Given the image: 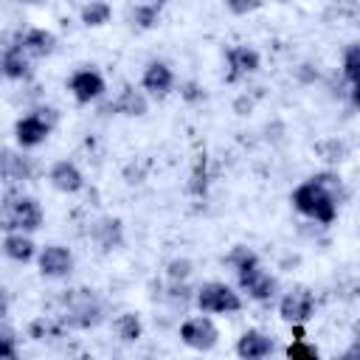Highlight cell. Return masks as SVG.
<instances>
[{"label":"cell","mask_w":360,"mask_h":360,"mask_svg":"<svg viewBox=\"0 0 360 360\" xmlns=\"http://www.w3.org/2000/svg\"><path fill=\"white\" fill-rule=\"evenodd\" d=\"M225 3H228V8L233 14H248V11L259 8V0H225Z\"/></svg>","instance_id":"31"},{"label":"cell","mask_w":360,"mask_h":360,"mask_svg":"<svg viewBox=\"0 0 360 360\" xmlns=\"http://www.w3.org/2000/svg\"><path fill=\"white\" fill-rule=\"evenodd\" d=\"M158 3H160V0H158Z\"/></svg>","instance_id":"37"},{"label":"cell","mask_w":360,"mask_h":360,"mask_svg":"<svg viewBox=\"0 0 360 360\" xmlns=\"http://www.w3.org/2000/svg\"><path fill=\"white\" fill-rule=\"evenodd\" d=\"M228 82H236L239 76H248V73H256L259 70V53L248 45H233L228 51Z\"/></svg>","instance_id":"14"},{"label":"cell","mask_w":360,"mask_h":360,"mask_svg":"<svg viewBox=\"0 0 360 360\" xmlns=\"http://www.w3.org/2000/svg\"><path fill=\"white\" fill-rule=\"evenodd\" d=\"M290 200H292V205H295L304 217H309V219H315V222L329 225V222H335V217H338V200H335L323 186H318L312 177H309L307 183H301V186L290 194Z\"/></svg>","instance_id":"1"},{"label":"cell","mask_w":360,"mask_h":360,"mask_svg":"<svg viewBox=\"0 0 360 360\" xmlns=\"http://www.w3.org/2000/svg\"><path fill=\"white\" fill-rule=\"evenodd\" d=\"M31 174H34V163H31L25 155L0 152V177H3V180L17 183V180H28Z\"/></svg>","instance_id":"17"},{"label":"cell","mask_w":360,"mask_h":360,"mask_svg":"<svg viewBox=\"0 0 360 360\" xmlns=\"http://www.w3.org/2000/svg\"><path fill=\"white\" fill-rule=\"evenodd\" d=\"M112 110L121 112V115H143L146 112V98L141 90H135L132 84H127L121 90V96L112 101Z\"/></svg>","instance_id":"19"},{"label":"cell","mask_w":360,"mask_h":360,"mask_svg":"<svg viewBox=\"0 0 360 360\" xmlns=\"http://www.w3.org/2000/svg\"><path fill=\"white\" fill-rule=\"evenodd\" d=\"M321 155H323V160H329V163H340L343 158H346V143H340V141H323V143H318L315 146Z\"/></svg>","instance_id":"27"},{"label":"cell","mask_w":360,"mask_h":360,"mask_svg":"<svg viewBox=\"0 0 360 360\" xmlns=\"http://www.w3.org/2000/svg\"><path fill=\"white\" fill-rule=\"evenodd\" d=\"M48 177H51V186H53L56 191H62V194H76V191H82V186H84L82 172H79L76 163H70V160L53 163V169H51Z\"/></svg>","instance_id":"12"},{"label":"cell","mask_w":360,"mask_h":360,"mask_svg":"<svg viewBox=\"0 0 360 360\" xmlns=\"http://www.w3.org/2000/svg\"><path fill=\"white\" fill-rule=\"evenodd\" d=\"M65 323L73 326V329H90V326H98L101 323V315H104V304L101 298L87 290V287H79V290H70L65 298Z\"/></svg>","instance_id":"3"},{"label":"cell","mask_w":360,"mask_h":360,"mask_svg":"<svg viewBox=\"0 0 360 360\" xmlns=\"http://www.w3.org/2000/svg\"><path fill=\"white\" fill-rule=\"evenodd\" d=\"M42 225V208L34 197L6 194L0 200V228L3 231H22L31 233Z\"/></svg>","instance_id":"2"},{"label":"cell","mask_w":360,"mask_h":360,"mask_svg":"<svg viewBox=\"0 0 360 360\" xmlns=\"http://www.w3.org/2000/svg\"><path fill=\"white\" fill-rule=\"evenodd\" d=\"M141 84H143V90H149L152 96H166V93L172 90V84H174V73H172V68L163 65V62H149L146 70H143Z\"/></svg>","instance_id":"15"},{"label":"cell","mask_w":360,"mask_h":360,"mask_svg":"<svg viewBox=\"0 0 360 360\" xmlns=\"http://www.w3.org/2000/svg\"><path fill=\"white\" fill-rule=\"evenodd\" d=\"M22 3H39V0H22Z\"/></svg>","instance_id":"35"},{"label":"cell","mask_w":360,"mask_h":360,"mask_svg":"<svg viewBox=\"0 0 360 360\" xmlns=\"http://www.w3.org/2000/svg\"><path fill=\"white\" fill-rule=\"evenodd\" d=\"M276 3H290V0H276Z\"/></svg>","instance_id":"36"},{"label":"cell","mask_w":360,"mask_h":360,"mask_svg":"<svg viewBox=\"0 0 360 360\" xmlns=\"http://www.w3.org/2000/svg\"><path fill=\"white\" fill-rule=\"evenodd\" d=\"M315 312V295L307 290V287H295L290 290L281 304H278V315L287 321V323H304L309 321Z\"/></svg>","instance_id":"5"},{"label":"cell","mask_w":360,"mask_h":360,"mask_svg":"<svg viewBox=\"0 0 360 360\" xmlns=\"http://www.w3.org/2000/svg\"><path fill=\"white\" fill-rule=\"evenodd\" d=\"M158 17H160V3H143V6H135L132 14H129L132 25H138V28H152V25H158Z\"/></svg>","instance_id":"24"},{"label":"cell","mask_w":360,"mask_h":360,"mask_svg":"<svg viewBox=\"0 0 360 360\" xmlns=\"http://www.w3.org/2000/svg\"><path fill=\"white\" fill-rule=\"evenodd\" d=\"M0 73L8 76V79H28L31 65H28V56L22 53V48H20L17 42L8 45V48L0 53Z\"/></svg>","instance_id":"18"},{"label":"cell","mask_w":360,"mask_h":360,"mask_svg":"<svg viewBox=\"0 0 360 360\" xmlns=\"http://www.w3.org/2000/svg\"><path fill=\"white\" fill-rule=\"evenodd\" d=\"M68 87H70V93H73V98H76L79 104H90V101H96V98L104 93V79H101L98 70L84 68V70H76V73L70 76Z\"/></svg>","instance_id":"9"},{"label":"cell","mask_w":360,"mask_h":360,"mask_svg":"<svg viewBox=\"0 0 360 360\" xmlns=\"http://www.w3.org/2000/svg\"><path fill=\"white\" fill-rule=\"evenodd\" d=\"M90 236L93 242L101 248V250H112L124 242V231H121V219H112V217H104L98 219L93 228H90Z\"/></svg>","instance_id":"16"},{"label":"cell","mask_w":360,"mask_h":360,"mask_svg":"<svg viewBox=\"0 0 360 360\" xmlns=\"http://www.w3.org/2000/svg\"><path fill=\"white\" fill-rule=\"evenodd\" d=\"M48 135H51V124H48L37 110L28 112V115H22V118H17V124H14V138H17V143H20L22 149L39 146Z\"/></svg>","instance_id":"8"},{"label":"cell","mask_w":360,"mask_h":360,"mask_svg":"<svg viewBox=\"0 0 360 360\" xmlns=\"http://www.w3.org/2000/svg\"><path fill=\"white\" fill-rule=\"evenodd\" d=\"M110 3H104V0H90L84 8H82V22L87 25V28H98V25H104V22H110Z\"/></svg>","instance_id":"21"},{"label":"cell","mask_w":360,"mask_h":360,"mask_svg":"<svg viewBox=\"0 0 360 360\" xmlns=\"http://www.w3.org/2000/svg\"><path fill=\"white\" fill-rule=\"evenodd\" d=\"M225 262L236 270V273H242V270H248V267H253V264H259V256L248 248V245H236L228 256H225Z\"/></svg>","instance_id":"25"},{"label":"cell","mask_w":360,"mask_h":360,"mask_svg":"<svg viewBox=\"0 0 360 360\" xmlns=\"http://www.w3.org/2000/svg\"><path fill=\"white\" fill-rule=\"evenodd\" d=\"M236 276H239V287H242L253 301H270V298L276 295V290H278L276 278H273L267 270H262V264H253V267H248V270H242V273H236Z\"/></svg>","instance_id":"7"},{"label":"cell","mask_w":360,"mask_h":360,"mask_svg":"<svg viewBox=\"0 0 360 360\" xmlns=\"http://www.w3.org/2000/svg\"><path fill=\"white\" fill-rule=\"evenodd\" d=\"M166 273H169L172 281H186L191 276V262L188 259H172L169 267H166Z\"/></svg>","instance_id":"29"},{"label":"cell","mask_w":360,"mask_h":360,"mask_svg":"<svg viewBox=\"0 0 360 360\" xmlns=\"http://www.w3.org/2000/svg\"><path fill=\"white\" fill-rule=\"evenodd\" d=\"M270 352H273V338L264 335V332H259V329H248L239 338V343H236V354L245 357V360H262Z\"/></svg>","instance_id":"13"},{"label":"cell","mask_w":360,"mask_h":360,"mask_svg":"<svg viewBox=\"0 0 360 360\" xmlns=\"http://www.w3.org/2000/svg\"><path fill=\"white\" fill-rule=\"evenodd\" d=\"M194 84H186V98H200V93H194Z\"/></svg>","instance_id":"34"},{"label":"cell","mask_w":360,"mask_h":360,"mask_svg":"<svg viewBox=\"0 0 360 360\" xmlns=\"http://www.w3.org/2000/svg\"><path fill=\"white\" fill-rule=\"evenodd\" d=\"M188 191L191 194H205V158L197 163V169L191 174V183H188Z\"/></svg>","instance_id":"30"},{"label":"cell","mask_w":360,"mask_h":360,"mask_svg":"<svg viewBox=\"0 0 360 360\" xmlns=\"http://www.w3.org/2000/svg\"><path fill=\"white\" fill-rule=\"evenodd\" d=\"M73 270V253L62 245H48L39 253V273L48 278H65Z\"/></svg>","instance_id":"10"},{"label":"cell","mask_w":360,"mask_h":360,"mask_svg":"<svg viewBox=\"0 0 360 360\" xmlns=\"http://www.w3.org/2000/svg\"><path fill=\"white\" fill-rule=\"evenodd\" d=\"M6 312H8V298H6L3 292H0V321L6 318Z\"/></svg>","instance_id":"33"},{"label":"cell","mask_w":360,"mask_h":360,"mask_svg":"<svg viewBox=\"0 0 360 360\" xmlns=\"http://www.w3.org/2000/svg\"><path fill=\"white\" fill-rule=\"evenodd\" d=\"M287 357L290 360H318V349L312 343H307L304 338H298L287 346Z\"/></svg>","instance_id":"26"},{"label":"cell","mask_w":360,"mask_h":360,"mask_svg":"<svg viewBox=\"0 0 360 360\" xmlns=\"http://www.w3.org/2000/svg\"><path fill=\"white\" fill-rule=\"evenodd\" d=\"M17 45L22 48L25 56H31V59H42V56L53 53V48H56V37H53L51 31H45V28H28L25 34L17 37Z\"/></svg>","instance_id":"11"},{"label":"cell","mask_w":360,"mask_h":360,"mask_svg":"<svg viewBox=\"0 0 360 360\" xmlns=\"http://www.w3.org/2000/svg\"><path fill=\"white\" fill-rule=\"evenodd\" d=\"M312 180H315L318 186H323L338 202L343 200V186H340V177H338V174H332V172H321V174H312Z\"/></svg>","instance_id":"28"},{"label":"cell","mask_w":360,"mask_h":360,"mask_svg":"<svg viewBox=\"0 0 360 360\" xmlns=\"http://www.w3.org/2000/svg\"><path fill=\"white\" fill-rule=\"evenodd\" d=\"M197 307L202 312H217V315H228V312H239L242 309V298L222 281H208L197 290L194 295Z\"/></svg>","instance_id":"4"},{"label":"cell","mask_w":360,"mask_h":360,"mask_svg":"<svg viewBox=\"0 0 360 360\" xmlns=\"http://www.w3.org/2000/svg\"><path fill=\"white\" fill-rule=\"evenodd\" d=\"M115 332H118V338H121L124 343H135V340L141 338V332H143L141 318H138L135 312H124V315H118V318H115Z\"/></svg>","instance_id":"22"},{"label":"cell","mask_w":360,"mask_h":360,"mask_svg":"<svg viewBox=\"0 0 360 360\" xmlns=\"http://www.w3.org/2000/svg\"><path fill=\"white\" fill-rule=\"evenodd\" d=\"M343 79L349 82V87L360 84V45L357 42H352L343 51Z\"/></svg>","instance_id":"23"},{"label":"cell","mask_w":360,"mask_h":360,"mask_svg":"<svg viewBox=\"0 0 360 360\" xmlns=\"http://www.w3.org/2000/svg\"><path fill=\"white\" fill-rule=\"evenodd\" d=\"M34 242H31V236H25L22 231H17V233H8L6 239H3V253L8 256V259H14V262H28V259H34Z\"/></svg>","instance_id":"20"},{"label":"cell","mask_w":360,"mask_h":360,"mask_svg":"<svg viewBox=\"0 0 360 360\" xmlns=\"http://www.w3.org/2000/svg\"><path fill=\"white\" fill-rule=\"evenodd\" d=\"M180 338H183L186 346H191V349H197V352H208V349L217 346L219 332H217V326L211 323V318H188V321H183V326H180Z\"/></svg>","instance_id":"6"},{"label":"cell","mask_w":360,"mask_h":360,"mask_svg":"<svg viewBox=\"0 0 360 360\" xmlns=\"http://www.w3.org/2000/svg\"><path fill=\"white\" fill-rule=\"evenodd\" d=\"M28 335H31L34 340H42L45 335H51V326H48V321H45V318H39V321H34V323L28 326Z\"/></svg>","instance_id":"32"}]
</instances>
